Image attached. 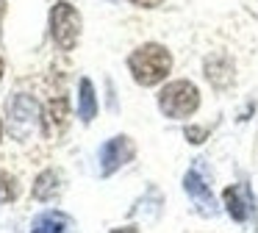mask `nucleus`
I'll return each mask as SVG.
<instances>
[{"mask_svg":"<svg viewBox=\"0 0 258 233\" xmlns=\"http://www.w3.org/2000/svg\"><path fill=\"white\" fill-rule=\"evenodd\" d=\"M128 67H131V75H134L136 83L156 86L172 70V55H169L167 47L150 42V44H142L139 50H134V55L128 59Z\"/></svg>","mask_w":258,"mask_h":233,"instance_id":"1","label":"nucleus"},{"mask_svg":"<svg viewBox=\"0 0 258 233\" xmlns=\"http://www.w3.org/2000/svg\"><path fill=\"white\" fill-rule=\"evenodd\" d=\"M158 105H161V111L167 116L183 120V116H189L197 111V105H200V92H197V86L189 81H172L169 86L161 89Z\"/></svg>","mask_w":258,"mask_h":233,"instance_id":"2","label":"nucleus"},{"mask_svg":"<svg viewBox=\"0 0 258 233\" xmlns=\"http://www.w3.org/2000/svg\"><path fill=\"white\" fill-rule=\"evenodd\" d=\"M50 28H53V39H56L58 47L73 50L81 36V14L70 3H58L50 11Z\"/></svg>","mask_w":258,"mask_h":233,"instance_id":"3","label":"nucleus"},{"mask_svg":"<svg viewBox=\"0 0 258 233\" xmlns=\"http://www.w3.org/2000/svg\"><path fill=\"white\" fill-rule=\"evenodd\" d=\"M134 155V144H131L128 136H117L103 147V172H114L117 166H122L125 161Z\"/></svg>","mask_w":258,"mask_h":233,"instance_id":"4","label":"nucleus"},{"mask_svg":"<svg viewBox=\"0 0 258 233\" xmlns=\"http://www.w3.org/2000/svg\"><path fill=\"white\" fill-rule=\"evenodd\" d=\"M225 205H228V214L233 216L236 222H244L252 211V200H250V192L244 186H230L225 189Z\"/></svg>","mask_w":258,"mask_h":233,"instance_id":"5","label":"nucleus"},{"mask_svg":"<svg viewBox=\"0 0 258 233\" xmlns=\"http://www.w3.org/2000/svg\"><path fill=\"white\" fill-rule=\"evenodd\" d=\"M67 122H70L67 100H64V97L53 100V103L45 108V131H47V136H56V133H61L64 128H67Z\"/></svg>","mask_w":258,"mask_h":233,"instance_id":"6","label":"nucleus"},{"mask_svg":"<svg viewBox=\"0 0 258 233\" xmlns=\"http://www.w3.org/2000/svg\"><path fill=\"white\" fill-rule=\"evenodd\" d=\"M186 192H189V197L197 203V208H200L203 214H214V200H211V194H208L206 183H203L200 178L195 175V172H189V175H186Z\"/></svg>","mask_w":258,"mask_h":233,"instance_id":"7","label":"nucleus"},{"mask_svg":"<svg viewBox=\"0 0 258 233\" xmlns=\"http://www.w3.org/2000/svg\"><path fill=\"white\" fill-rule=\"evenodd\" d=\"M56 192H58V172H53V169L42 172L39 181H36V186H34V197L47 200V197H53Z\"/></svg>","mask_w":258,"mask_h":233,"instance_id":"8","label":"nucleus"},{"mask_svg":"<svg viewBox=\"0 0 258 233\" xmlns=\"http://www.w3.org/2000/svg\"><path fill=\"white\" fill-rule=\"evenodd\" d=\"M81 92H84V94H81V116L89 122L92 116H95V111H97L95 108V94H92V83L84 81V83H81Z\"/></svg>","mask_w":258,"mask_h":233,"instance_id":"9","label":"nucleus"},{"mask_svg":"<svg viewBox=\"0 0 258 233\" xmlns=\"http://www.w3.org/2000/svg\"><path fill=\"white\" fill-rule=\"evenodd\" d=\"M17 197V183L14 178H9L6 172H0V200H14Z\"/></svg>","mask_w":258,"mask_h":233,"instance_id":"10","label":"nucleus"},{"mask_svg":"<svg viewBox=\"0 0 258 233\" xmlns=\"http://www.w3.org/2000/svg\"><path fill=\"white\" fill-rule=\"evenodd\" d=\"M134 6H142V9H153V6H158L161 0H131Z\"/></svg>","mask_w":258,"mask_h":233,"instance_id":"11","label":"nucleus"},{"mask_svg":"<svg viewBox=\"0 0 258 233\" xmlns=\"http://www.w3.org/2000/svg\"><path fill=\"white\" fill-rule=\"evenodd\" d=\"M111 233H139V227L128 225V227H117V230H111Z\"/></svg>","mask_w":258,"mask_h":233,"instance_id":"12","label":"nucleus"},{"mask_svg":"<svg viewBox=\"0 0 258 233\" xmlns=\"http://www.w3.org/2000/svg\"><path fill=\"white\" fill-rule=\"evenodd\" d=\"M0 75H3V61H0Z\"/></svg>","mask_w":258,"mask_h":233,"instance_id":"13","label":"nucleus"},{"mask_svg":"<svg viewBox=\"0 0 258 233\" xmlns=\"http://www.w3.org/2000/svg\"><path fill=\"white\" fill-rule=\"evenodd\" d=\"M0 136H3V125H0Z\"/></svg>","mask_w":258,"mask_h":233,"instance_id":"14","label":"nucleus"}]
</instances>
